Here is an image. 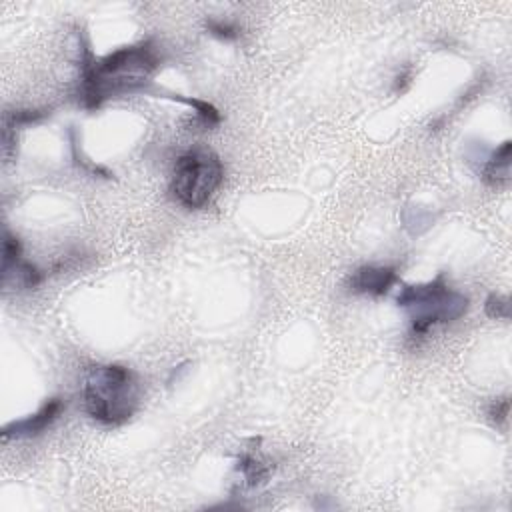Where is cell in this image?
<instances>
[{"label": "cell", "instance_id": "obj_1", "mask_svg": "<svg viewBox=\"0 0 512 512\" xmlns=\"http://www.w3.org/2000/svg\"><path fill=\"white\" fill-rule=\"evenodd\" d=\"M78 68V102L86 110H96L110 98L148 92L150 76L160 68V54L154 40L146 38L96 58L90 44L80 38Z\"/></svg>", "mask_w": 512, "mask_h": 512}, {"label": "cell", "instance_id": "obj_2", "mask_svg": "<svg viewBox=\"0 0 512 512\" xmlns=\"http://www.w3.org/2000/svg\"><path fill=\"white\" fill-rule=\"evenodd\" d=\"M82 404L94 422L108 428L122 426L142 404L140 376L124 364H94L84 374Z\"/></svg>", "mask_w": 512, "mask_h": 512}, {"label": "cell", "instance_id": "obj_3", "mask_svg": "<svg viewBox=\"0 0 512 512\" xmlns=\"http://www.w3.org/2000/svg\"><path fill=\"white\" fill-rule=\"evenodd\" d=\"M396 302L410 314L408 340L416 344L426 338L432 328L462 318L470 308L468 296L450 288L444 272L426 282L404 284Z\"/></svg>", "mask_w": 512, "mask_h": 512}, {"label": "cell", "instance_id": "obj_4", "mask_svg": "<svg viewBox=\"0 0 512 512\" xmlns=\"http://www.w3.org/2000/svg\"><path fill=\"white\" fill-rule=\"evenodd\" d=\"M224 182L220 156L206 146L184 150L170 172V196L186 210H202Z\"/></svg>", "mask_w": 512, "mask_h": 512}, {"label": "cell", "instance_id": "obj_5", "mask_svg": "<svg viewBox=\"0 0 512 512\" xmlns=\"http://www.w3.org/2000/svg\"><path fill=\"white\" fill-rule=\"evenodd\" d=\"M44 280V272L22 258V244L18 236H14L8 228H4L2 236V286L4 288H24L32 290L40 286Z\"/></svg>", "mask_w": 512, "mask_h": 512}, {"label": "cell", "instance_id": "obj_6", "mask_svg": "<svg viewBox=\"0 0 512 512\" xmlns=\"http://www.w3.org/2000/svg\"><path fill=\"white\" fill-rule=\"evenodd\" d=\"M398 284V272L394 266L362 264L354 268L346 278V290L356 296L380 298L386 296Z\"/></svg>", "mask_w": 512, "mask_h": 512}, {"label": "cell", "instance_id": "obj_7", "mask_svg": "<svg viewBox=\"0 0 512 512\" xmlns=\"http://www.w3.org/2000/svg\"><path fill=\"white\" fill-rule=\"evenodd\" d=\"M62 410H64L62 398L52 396V398L44 400L36 412L28 414L24 418L8 422L2 428V438L10 440V438H32V436H38V434L48 430L58 420Z\"/></svg>", "mask_w": 512, "mask_h": 512}, {"label": "cell", "instance_id": "obj_8", "mask_svg": "<svg viewBox=\"0 0 512 512\" xmlns=\"http://www.w3.org/2000/svg\"><path fill=\"white\" fill-rule=\"evenodd\" d=\"M236 474L244 488H260L274 474V462L260 448V438H252L244 448H240L236 458Z\"/></svg>", "mask_w": 512, "mask_h": 512}, {"label": "cell", "instance_id": "obj_9", "mask_svg": "<svg viewBox=\"0 0 512 512\" xmlns=\"http://www.w3.org/2000/svg\"><path fill=\"white\" fill-rule=\"evenodd\" d=\"M480 178L490 188H504L510 180V140H504L494 148L480 170Z\"/></svg>", "mask_w": 512, "mask_h": 512}, {"label": "cell", "instance_id": "obj_10", "mask_svg": "<svg viewBox=\"0 0 512 512\" xmlns=\"http://www.w3.org/2000/svg\"><path fill=\"white\" fill-rule=\"evenodd\" d=\"M170 100H176V102H182L190 108H194L196 112V122L202 126V128H214L220 124V112L214 104L206 102V100H200V98H186V96H180V94H170L166 96Z\"/></svg>", "mask_w": 512, "mask_h": 512}, {"label": "cell", "instance_id": "obj_11", "mask_svg": "<svg viewBox=\"0 0 512 512\" xmlns=\"http://www.w3.org/2000/svg\"><path fill=\"white\" fill-rule=\"evenodd\" d=\"M204 28L210 36L222 40V42H234L240 38L242 28L232 22V20H224V18H216V16H208L204 20Z\"/></svg>", "mask_w": 512, "mask_h": 512}, {"label": "cell", "instance_id": "obj_12", "mask_svg": "<svg viewBox=\"0 0 512 512\" xmlns=\"http://www.w3.org/2000/svg\"><path fill=\"white\" fill-rule=\"evenodd\" d=\"M48 114H50V112L38 110V108H20V110H12V112H6V116H4V128H10V130L16 132V128L42 122Z\"/></svg>", "mask_w": 512, "mask_h": 512}, {"label": "cell", "instance_id": "obj_13", "mask_svg": "<svg viewBox=\"0 0 512 512\" xmlns=\"http://www.w3.org/2000/svg\"><path fill=\"white\" fill-rule=\"evenodd\" d=\"M484 312L492 320H508L510 318V302L506 296L492 292L484 300Z\"/></svg>", "mask_w": 512, "mask_h": 512}, {"label": "cell", "instance_id": "obj_14", "mask_svg": "<svg viewBox=\"0 0 512 512\" xmlns=\"http://www.w3.org/2000/svg\"><path fill=\"white\" fill-rule=\"evenodd\" d=\"M508 412H510V400L508 396H502V398H494L488 406V420L492 422V426L500 428L506 424L508 420Z\"/></svg>", "mask_w": 512, "mask_h": 512}, {"label": "cell", "instance_id": "obj_15", "mask_svg": "<svg viewBox=\"0 0 512 512\" xmlns=\"http://www.w3.org/2000/svg\"><path fill=\"white\" fill-rule=\"evenodd\" d=\"M412 80H414V68H412L410 64H406V66L400 68V72L394 76V80H392V92H394V94H404V92L410 88Z\"/></svg>", "mask_w": 512, "mask_h": 512}]
</instances>
